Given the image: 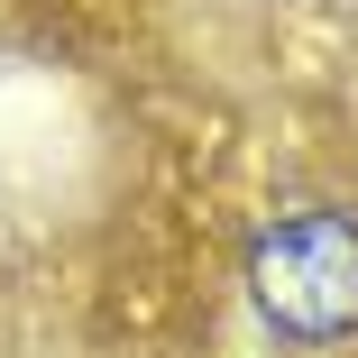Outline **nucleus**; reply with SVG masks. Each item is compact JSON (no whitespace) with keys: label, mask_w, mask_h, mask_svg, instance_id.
<instances>
[{"label":"nucleus","mask_w":358,"mask_h":358,"mask_svg":"<svg viewBox=\"0 0 358 358\" xmlns=\"http://www.w3.org/2000/svg\"><path fill=\"white\" fill-rule=\"evenodd\" d=\"M248 294L285 340H340L358 331V230L340 211H294L248 257Z\"/></svg>","instance_id":"1"}]
</instances>
